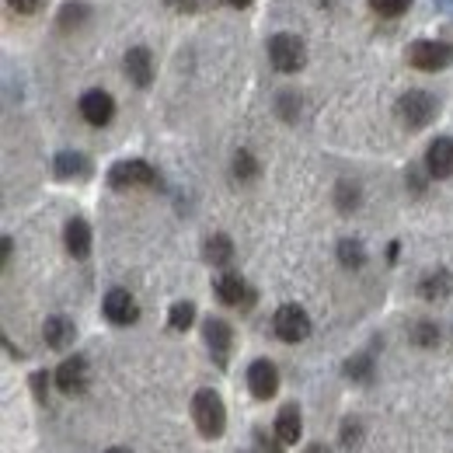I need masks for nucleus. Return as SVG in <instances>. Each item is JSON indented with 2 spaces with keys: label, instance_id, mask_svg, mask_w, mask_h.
Listing matches in <instances>:
<instances>
[{
  "label": "nucleus",
  "instance_id": "obj_1",
  "mask_svg": "<svg viewBox=\"0 0 453 453\" xmlns=\"http://www.w3.org/2000/svg\"><path fill=\"white\" fill-rule=\"evenodd\" d=\"M192 418H196L199 436H206V440H220L226 429L224 397L217 395V391H210V388L196 391V397H192Z\"/></svg>",
  "mask_w": 453,
  "mask_h": 453
},
{
  "label": "nucleus",
  "instance_id": "obj_2",
  "mask_svg": "<svg viewBox=\"0 0 453 453\" xmlns=\"http://www.w3.org/2000/svg\"><path fill=\"white\" fill-rule=\"evenodd\" d=\"M440 112V102L429 95V91H408V95H401L397 98V115H401V122L408 126V129H426L433 119Z\"/></svg>",
  "mask_w": 453,
  "mask_h": 453
},
{
  "label": "nucleus",
  "instance_id": "obj_3",
  "mask_svg": "<svg viewBox=\"0 0 453 453\" xmlns=\"http://www.w3.org/2000/svg\"><path fill=\"white\" fill-rule=\"evenodd\" d=\"M269 59L280 73H296L303 70L307 63V50H303V39L300 35H289V32H280L269 39Z\"/></svg>",
  "mask_w": 453,
  "mask_h": 453
},
{
  "label": "nucleus",
  "instance_id": "obj_4",
  "mask_svg": "<svg viewBox=\"0 0 453 453\" xmlns=\"http://www.w3.org/2000/svg\"><path fill=\"white\" fill-rule=\"evenodd\" d=\"M408 63H411L415 70H429V73L447 70L453 63V42L418 39V42H411V50H408Z\"/></svg>",
  "mask_w": 453,
  "mask_h": 453
},
{
  "label": "nucleus",
  "instance_id": "obj_5",
  "mask_svg": "<svg viewBox=\"0 0 453 453\" xmlns=\"http://www.w3.org/2000/svg\"><path fill=\"white\" fill-rule=\"evenodd\" d=\"M273 328L283 342H303L311 335V314L300 303H283L273 318Z\"/></svg>",
  "mask_w": 453,
  "mask_h": 453
},
{
  "label": "nucleus",
  "instance_id": "obj_6",
  "mask_svg": "<svg viewBox=\"0 0 453 453\" xmlns=\"http://www.w3.org/2000/svg\"><path fill=\"white\" fill-rule=\"evenodd\" d=\"M109 185L112 188H150L157 185V171L147 161H119L109 171Z\"/></svg>",
  "mask_w": 453,
  "mask_h": 453
},
{
  "label": "nucleus",
  "instance_id": "obj_7",
  "mask_svg": "<svg viewBox=\"0 0 453 453\" xmlns=\"http://www.w3.org/2000/svg\"><path fill=\"white\" fill-rule=\"evenodd\" d=\"M88 384H91V370H88V359L84 356H70V359H63L57 370V388L63 395H84L88 391Z\"/></svg>",
  "mask_w": 453,
  "mask_h": 453
},
{
  "label": "nucleus",
  "instance_id": "obj_8",
  "mask_svg": "<svg viewBox=\"0 0 453 453\" xmlns=\"http://www.w3.org/2000/svg\"><path fill=\"white\" fill-rule=\"evenodd\" d=\"M102 311H105V318L112 325H119V328H126V325H133L140 318V307H136V300H133L129 289H109Z\"/></svg>",
  "mask_w": 453,
  "mask_h": 453
},
{
  "label": "nucleus",
  "instance_id": "obj_9",
  "mask_svg": "<svg viewBox=\"0 0 453 453\" xmlns=\"http://www.w3.org/2000/svg\"><path fill=\"white\" fill-rule=\"evenodd\" d=\"M248 388L258 401H269V397L280 391V370L269 363V359H255L248 366Z\"/></svg>",
  "mask_w": 453,
  "mask_h": 453
},
{
  "label": "nucleus",
  "instance_id": "obj_10",
  "mask_svg": "<svg viewBox=\"0 0 453 453\" xmlns=\"http://www.w3.org/2000/svg\"><path fill=\"white\" fill-rule=\"evenodd\" d=\"M203 335H206L210 356L217 359V366H226V359H230V345H234V332H230V325L220 321V318H210V321L203 325Z\"/></svg>",
  "mask_w": 453,
  "mask_h": 453
},
{
  "label": "nucleus",
  "instance_id": "obj_11",
  "mask_svg": "<svg viewBox=\"0 0 453 453\" xmlns=\"http://www.w3.org/2000/svg\"><path fill=\"white\" fill-rule=\"evenodd\" d=\"M213 289H217L220 303H226V307H248V303L255 300V293L248 289V283H244L237 273H220Z\"/></svg>",
  "mask_w": 453,
  "mask_h": 453
},
{
  "label": "nucleus",
  "instance_id": "obj_12",
  "mask_svg": "<svg viewBox=\"0 0 453 453\" xmlns=\"http://www.w3.org/2000/svg\"><path fill=\"white\" fill-rule=\"evenodd\" d=\"M81 115H84V122H91V126H109L115 115V102L109 91H88L84 98H81Z\"/></svg>",
  "mask_w": 453,
  "mask_h": 453
},
{
  "label": "nucleus",
  "instance_id": "obj_13",
  "mask_svg": "<svg viewBox=\"0 0 453 453\" xmlns=\"http://www.w3.org/2000/svg\"><path fill=\"white\" fill-rule=\"evenodd\" d=\"M426 171L433 178H450L453 174V140L450 136H436L426 150Z\"/></svg>",
  "mask_w": 453,
  "mask_h": 453
},
{
  "label": "nucleus",
  "instance_id": "obj_14",
  "mask_svg": "<svg viewBox=\"0 0 453 453\" xmlns=\"http://www.w3.org/2000/svg\"><path fill=\"white\" fill-rule=\"evenodd\" d=\"M126 77L136 88H150V81H154V59H150V53L143 46H136V50L126 53Z\"/></svg>",
  "mask_w": 453,
  "mask_h": 453
},
{
  "label": "nucleus",
  "instance_id": "obj_15",
  "mask_svg": "<svg viewBox=\"0 0 453 453\" xmlns=\"http://www.w3.org/2000/svg\"><path fill=\"white\" fill-rule=\"evenodd\" d=\"M276 436H280V443H286V447L300 443V436H303V418H300V408H296V404H283V411L276 415Z\"/></svg>",
  "mask_w": 453,
  "mask_h": 453
},
{
  "label": "nucleus",
  "instance_id": "obj_16",
  "mask_svg": "<svg viewBox=\"0 0 453 453\" xmlns=\"http://www.w3.org/2000/svg\"><path fill=\"white\" fill-rule=\"evenodd\" d=\"M63 241H66V251L73 258H88V251H91V226H88V220L73 217L63 230Z\"/></svg>",
  "mask_w": 453,
  "mask_h": 453
},
{
  "label": "nucleus",
  "instance_id": "obj_17",
  "mask_svg": "<svg viewBox=\"0 0 453 453\" xmlns=\"http://www.w3.org/2000/svg\"><path fill=\"white\" fill-rule=\"evenodd\" d=\"M42 339H46L50 349H66V345H73V339H77V328H73V321H70V318L57 314V318H50V321H46Z\"/></svg>",
  "mask_w": 453,
  "mask_h": 453
},
{
  "label": "nucleus",
  "instance_id": "obj_18",
  "mask_svg": "<svg viewBox=\"0 0 453 453\" xmlns=\"http://www.w3.org/2000/svg\"><path fill=\"white\" fill-rule=\"evenodd\" d=\"M450 289H453V276L447 269H433V273H426L422 283H418V293H422L426 300H447Z\"/></svg>",
  "mask_w": 453,
  "mask_h": 453
},
{
  "label": "nucleus",
  "instance_id": "obj_19",
  "mask_svg": "<svg viewBox=\"0 0 453 453\" xmlns=\"http://www.w3.org/2000/svg\"><path fill=\"white\" fill-rule=\"evenodd\" d=\"M203 255H206V262H210V265L224 269V265H230V258H234V241H230L226 234H213V237L206 241Z\"/></svg>",
  "mask_w": 453,
  "mask_h": 453
},
{
  "label": "nucleus",
  "instance_id": "obj_20",
  "mask_svg": "<svg viewBox=\"0 0 453 453\" xmlns=\"http://www.w3.org/2000/svg\"><path fill=\"white\" fill-rule=\"evenodd\" d=\"M84 174H91V165L84 154H77V150L57 154V178H84Z\"/></svg>",
  "mask_w": 453,
  "mask_h": 453
},
{
  "label": "nucleus",
  "instance_id": "obj_21",
  "mask_svg": "<svg viewBox=\"0 0 453 453\" xmlns=\"http://www.w3.org/2000/svg\"><path fill=\"white\" fill-rule=\"evenodd\" d=\"M339 262L345 269H363L366 265V248L359 241L345 237V241H339Z\"/></svg>",
  "mask_w": 453,
  "mask_h": 453
},
{
  "label": "nucleus",
  "instance_id": "obj_22",
  "mask_svg": "<svg viewBox=\"0 0 453 453\" xmlns=\"http://www.w3.org/2000/svg\"><path fill=\"white\" fill-rule=\"evenodd\" d=\"M192 321H196V303H192V300H178V303H171L168 325L174 328V332H188Z\"/></svg>",
  "mask_w": 453,
  "mask_h": 453
},
{
  "label": "nucleus",
  "instance_id": "obj_23",
  "mask_svg": "<svg viewBox=\"0 0 453 453\" xmlns=\"http://www.w3.org/2000/svg\"><path fill=\"white\" fill-rule=\"evenodd\" d=\"M345 377L356 384H370L373 380V359L370 356H352L345 359Z\"/></svg>",
  "mask_w": 453,
  "mask_h": 453
},
{
  "label": "nucleus",
  "instance_id": "obj_24",
  "mask_svg": "<svg viewBox=\"0 0 453 453\" xmlns=\"http://www.w3.org/2000/svg\"><path fill=\"white\" fill-rule=\"evenodd\" d=\"M234 178L237 181H255L258 178V161L251 150H237L234 154Z\"/></svg>",
  "mask_w": 453,
  "mask_h": 453
},
{
  "label": "nucleus",
  "instance_id": "obj_25",
  "mask_svg": "<svg viewBox=\"0 0 453 453\" xmlns=\"http://www.w3.org/2000/svg\"><path fill=\"white\" fill-rule=\"evenodd\" d=\"M411 342H415L418 349H436V345H440V328H436L433 321H418V325L411 328Z\"/></svg>",
  "mask_w": 453,
  "mask_h": 453
},
{
  "label": "nucleus",
  "instance_id": "obj_26",
  "mask_svg": "<svg viewBox=\"0 0 453 453\" xmlns=\"http://www.w3.org/2000/svg\"><path fill=\"white\" fill-rule=\"evenodd\" d=\"M335 206H339L342 213H352V210L359 206V188H356L352 181H339V188H335Z\"/></svg>",
  "mask_w": 453,
  "mask_h": 453
},
{
  "label": "nucleus",
  "instance_id": "obj_27",
  "mask_svg": "<svg viewBox=\"0 0 453 453\" xmlns=\"http://www.w3.org/2000/svg\"><path fill=\"white\" fill-rule=\"evenodd\" d=\"M84 18H88V7H84V4H66V7L59 11V28L70 32V28H77Z\"/></svg>",
  "mask_w": 453,
  "mask_h": 453
},
{
  "label": "nucleus",
  "instance_id": "obj_28",
  "mask_svg": "<svg viewBox=\"0 0 453 453\" xmlns=\"http://www.w3.org/2000/svg\"><path fill=\"white\" fill-rule=\"evenodd\" d=\"M370 7L377 14H384V18H397V14H404L411 7V0H370Z\"/></svg>",
  "mask_w": 453,
  "mask_h": 453
},
{
  "label": "nucleus",
  "instance_id": "obj_29",
  "mask_svg": "<svg viewBox=\"0 0 453 453\" xmlns=\"http://www.w3.org/2000/svg\"><path fill=\"white\" fill-rule=\"evenodd\" d=\"M359 440H363V426H359L356 418H349V422L342 426V443L352 450V447H359Z\"/></svg>",
  "mask_w": 453,
  "mask_h": 453
},
{
  "label": "nucleus",
  "instance_id": "obj_30",
  "mask_svg": "<svg viewBox=\"0 0 453 453\" xmlns=\"http://www.w3.org/2000/svg\"><path fill=\"white\" fill-rule=\"evenodd\" d=\"M255 440H258V447H262V453H283V447H286V443H276L280 436H276V440H269V436H265L262 429L255 433Z\"/></svg>",
  "mask_w": 453,
  "mask_h": 453
},
{
  "label": "nucleus",
  "instance_id": "obj_31",
  "mask_svg": "<svg viewBox=\"0 0 453 453\" xmlns=\"http://www.w3.org/2000/svg\"><path fill=\"white\" fill-rule=\"evenodd\" d=\"M32 388H35V397H39V401H46V391H50V373H42V370H39V373L32 377Z\"/></svg>",
  "mask_w": 453,
  "mask_h": 453
},
{
  "label": "nucleus",
  "instance_id": "obj_32",
  "mask_svg": "<svg viewBox=\"0 0 453 453\" xmlns=\"http://www.w3.org/2000/svg\"><path fill=\"white\" fill-rule=\"evenodd\" d=\"M11 7H14L18 14H35V11L42 7V0H11Z\"/></svg>",
  "mask_w": 453,
  "mask_h": 453
},
{
  "label": "nucleus",
  "instance_id": "obj_33",
  "mask_svg": "<svg viewBox=\"0 0 453 453\" xmlns=\"http://www.w3.org/2000/svg\"><path fill=\"white\" fill-rule=\"evenodd\" d=\"M293 102H296V95H289V91H286V95H280V112H283V119H289V122L296 119V112H293Z\"/></svg>",
  "mask_w": 453,
  "mask_h": 453
},
{
  "label": "nucleus",
  "instance_id": "obj_34",
  "mask_svg": "<svg viewBox=\"0 0 453 453\" xmlns=\"http://www.w3.org/2000/svg\"><path fill=\"white\" fill-rule=\"evenodd\" d=\"M303 453H332V450H328L325 443H311V447H307V450H303Z\"/></svg>",
  "mask_w": 453,
  "mask_h": 453
},
{
  "label": "nucleus",
  "instance_id": "obj_35",
  "mask_svg": "<svg viewBox=\"0 0 453 453\" xmlns=\"http://www.w3.org/2000/svg\"><path fill=\"white\" fill-rule=\"evenodd\" d=\"M230 4H234V7H248L251 0H230Z\"/></svg>",
  "mask_w": 453,
  "mask_h": 453
},
{
  "label": "nucleus",
  "instance_id": "obj_36",
  "mask_svg": "<svg viewBox=\"0 0 453 453\" xmlns=\"http://www.w3.org/2000/svg\"><path fill=\"white\" fill-rule=\"evenodd\" d=\"M105 453H129V450H122V447H112V450H105Z\"/></svg>",
  "mask_w": 453,
  "mask_h": 453
},
{
  "label": "nucleus",
  "instance_id": "obj_37",
  "mask_svg": "<svg viewBox=\"0 0 453 453\" xmlns=\"http://www.w3.org/2000/svg\"><path fill=\"white\" fill-rule=\"evenodd\" d=\"M168 4H178V0H168Z\"/></svg>",
  "mask_w": 453,
  "mask_h": 453
}]
</instances>
